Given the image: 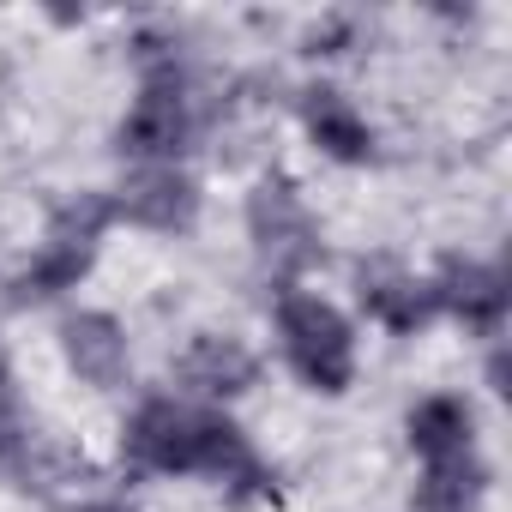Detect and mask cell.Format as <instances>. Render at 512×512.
Instances as JSON below:
<instances>
[{"mask_svg":"<svg viewBox=\"0 0 512 512\" xmlns=\"http://www.w3.org/2000/svg\"><path fill=\"white\" fill-rule=\"evenodd\" d=\"M410 440L428 452V464L434 458H458V452H470V410L458 398H428L410 416Z\"/></svg>","mask_w":512,"mask_h":512,"instance_id":"cell-8","label":"cell"},{"mask_svg":"<svg viewBox=\"0 0 512 512\" xmlns=\"http://www.w3.org/2000/svg\"><path fill=\"white\" fill-rule=\"evenodd\" d=\"M476 494H482V470L470 452L434 458L428 482H422V512H476Z\"/></svg>","mask_w":512,"mask_h":512,"instance_id":"cell-12","label":"cell"},{"mask_svg":"<svg viewBox=\"0 0 512 512\" xmlns=\"http://www.w3.org/2000/svg\"><path fill=\"white\" fill-rule=\"evenodd\" d=\"M308 127H314V139L332 157H368V127H362V115L338 91H314L308 97Z\"/></svg>","mask_w":512,"mask_h":512,"instance_id":"cell-10","label":"cell"},{"mask_svg":"<svg viewBox=\"0 0 512 512\" xmlns=\"http://www.w3.org/2000/svg\"><path fill=\"white\" fill-rule=\"evenodd\" d=\"M85 512H121V506H85Z\"/></svg>","mask_w":512,"mask_h":512,"instance_id":"cell-15","label":"cell"},{"mask_svg":"<svg viewBox=\"0 0 512 512\" xmlns=\"http://www.w3.org/2000/svg\"><path fill=\"white\" fill-rule=\"evenodd\" d=\"M181 139H187V97L175 79H157L127 121V151L133 157H175Z\"/></svg>","mask_w":512,"mask_h":512,"instance_id":"cell-5","label":"cell"},{"mask_svg":"<svg viewBox=\"0 0 512 512\" xmlns=\"http://www.w3.org/2000/svg\"><path fill=\"white\" fill-rule=\"evenodd\" d=\"M103 217H109L103 199H79V205L61 211V223H55V235H49V247H43V260L25 272V296H55V290H67V284L91 266V247H97Z\"/></svg>","mask_w":512,"mask_h":512,"instance_id":"cell-2","label":"cell"},{"mask_svg":"<svg viewBox=\"0 0 512 512\" xmlns=\"http://www.w3.org/2000/svg\"><path fill=\"white\" fill-rule=\"evenodd\" d=\"M434 302H452L464 320L494 326L500 308H506V290H500V272H488V266H452L446 272V290H434Z\"/></svg>","mask_w":512,"mask_h":512,"instance_id":"cell-11","label":"cell"},{"mask_svg":"<svg viewBox=\"0 0 512 512\" xmlns=\"http://www.w3.org/2000/svg\"><path fill=\"white\" fill-rule=\"evenodd\" d=\"M199 440H205V416L157 398L133 416L127 428V452L151 470H199Z\"/></svg>","mask_w":512,"mask_h":512,"instance_id":"cell-3","label":"cell"},{"mask_svg":"<svg viewBox=\"0 0 512 512\" xmlns=\"http://www.w3.org/2000/svg\"><path fill=\"white\" fill-rule=\"evenodd\" d=\"M253 235H260V247L284 266L314 260V223H308V211L290 187H260V199H253Z\"/></svg>","mask_w":512,"mask_h":512,"instance_id":"cell-4","label":"cell"},{"mask_svg":"<svg viewBox=\"0 0 512 512\" xmlns=\"http://www.w3.org/2000/svg\"><path fill=\"white\" fill-rule=\"evenodd\" d=\"M187 380L199 392H241L253 380V356L241 344H229V338H199L187 350Z\"/></svg>","mask_w":512,"mask_h":512,"instance_id":"cell-9","label":"cell"},{"mask_svg":"<svg viewBox=\"0 0 512 512\" xmlns=\"http://www.w3.org/2000/svg\"><path fill=\"white\" fill-rule=\"evenodd\" d=\"M19 452H25V428H19V410H13L7 380H0V470L19 464Z\"/></svg>","mask_w":512,"mask_h":512,"instance_id":"cell-14","label":"cell"},{"mask_svg":"<svg viewBox=\"0 0 512 512\" xmlns=\"http://www.w3.org/2000/svg\"><path fill=\"white\" fill-rule=\"evenodd\" d=\"M284 338H290L296 368H302L320 392H344V386H350V368H356L350 326H344L326 302L290 296V302H284Z\"/></svg>","mask_w":512,"mask_h":512,"instance_id":"cell-1","label":"cell"},{"mask_svg":"<svg viewBox=\"0 0 512 512\" xmlns=\"http://www.w3.org/2000/svg\"><path fill=\"white\" fill-rule=\"evenodd\" d=\"M67 356L91 386H115L127 374V338L109 314H79L67 320Z\"/></svg>","mask_w":512,"mask_h":512,"instance_id":"cell-6","label":"cell"},{"mask_svg":"<svg viewBox=\"0 0 512 512\" xmlns=\"http://www.w3.org/2000/svg\"><path fill=\"white\" fill-rule=\"evenodd\" d=\"M127 211H133L139 223L175 229V223H187V217H193V181L157 163V169L133 175V187H127Z\"/></svg>","mask_w":512,"mask_h":512,"instance_id":"cell-7","label":"cell"},{"mask_svg":"<svg viewBox=\"0 0 512 512\" xmlns=\"http://www.w3.org/2000/svg\"><path fill=\"white\" fill-rule=\"evenodd\" d=\"M362 296H368V308H374L386 326H398V332H410V326L428 320V308H434V290H422V284H410V278H386V272H362Z\"/></svg>","mask_w":512,"mask_h":512,"instance_id":"cell-13","label":"cell"}]
</instances>
